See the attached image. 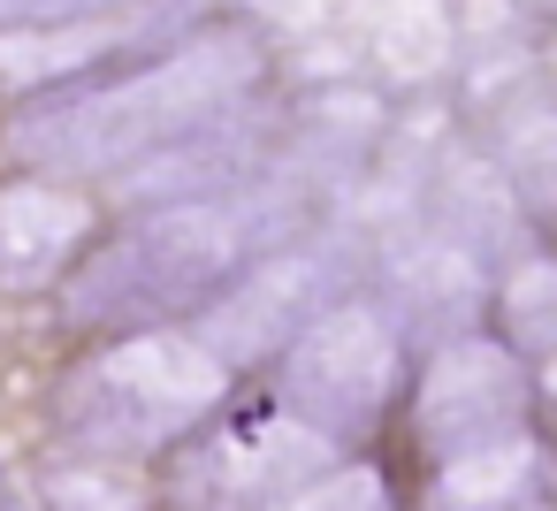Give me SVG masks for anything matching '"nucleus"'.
Segmentation results:
<instances>
[{"mask_svg": "<svg viewBox=\"0 0 557 511\" xmlns=\"http://www.w3.org/2000/svg\"><path fill=\"white\" fill-rule=\"evenodd\" d=\"M260 54L245 32H199L184 47L146 54L123 77H85L54 85L16 130L9 153L39 161L47 176H100V169H138L161 146L230 123V108L252 92Z\"/></svg>", "mask_w": 557, "mask_h": 511, "instance_id": "nucleus-1", "label": "nucleus"}, {"mask_svg": "<svg viewBox=\"0 0 557 511\" xmlns=\"http://www.w3.org/2000/svg\"><path fill=\"white\" fill-rule=\"evenodd\" d=\"M283 199L275 191H222L191 207L146 214L131 237L92 252L70 283V321L85 328H153L169 313H207L245 267H260L283 245Z\"/></svg>", "mask_w": 557, "mask_h": 511, "instance_id": "nucleus-2", "label": "nucleus"}, {"mask_svg": "<svg viewBox=\"0 0 557 511\" xmlns=\"http://www.w3.org/2000/svg\"><path fill=\"white\" fill-rule=\"evenodd\" d=\"M230 389V366L176 328H138L108 344L70 389H62V427L92 458H138L176 435H199Z\"/></svg>", "mask_w": 557, "mask_h": 511, "instance_id": "nucleus-3", "label": "nucleus"}, {"mask_svg": "<svg viewBox=\"0 0 557 511\" xmlns=\"http://www.w3.org/2000/svg\"><path fill=\"white\" fill-rule=\"evenodd\" d=\"M397 374H405L397 313L374 298H344L283 351V404L336 443L382 420V404L397 397Z\"/></svg>", "mask_w": 557, "mask_h": 511, "instance_id": "nucleus-4", "label": "nucleus"}, {"mask_svg": "<svg viewBox=\"0 0 557 511\" xmlns=\"http://www.w3.org/2000/svg\"><path fill=\"white\" fill-rule=\"evenodd\" d=\"M329 458H336V443L321 427H306L290 404H237L191 435L184 488L207 511H237L260 496L283 503V496H298V481H329Z\"/></svg>", "mask_w": 557, "mask_h": 511, "instance_id": "nucleus-5", "label": "nucleus"}, {"mask_svg": "<svg viewBox=\"0 0 557 511\" xmlns=\"http://www.w3.org/2000/svg\"><path fill=\"white\" fill-rule=\"evenodd\" d=\"M527 404H534V382H527V366H519L511 344H496V336H450L428 359V374H420L412 420H420V443L428 450L466 458L481 443L519 435Z\"/></svg>", "mask_w": 557, "mask_h": 511, "instance_id": "nucleus-6", "label": "nucleus"}, {"mask_svg": "<svg viewBox=\"0 0 557 511\" xmlns=\"http://www.w3.org/2000/svg\"><path fill=\"white\" fill-rule=\"evenodd\" d=\"M336 298V275L321 252L290 245V252H268L260 267H245L207 313H199V344L222 359V366H252V359H283Z\"/></svg>", "mask_w": 557, "mask_h": 511, "instance_id": "nucleus-7", "label": "nucleus"}, {"mask_svg": "<svg viewBox=\"0 0 557 511\" xmlns=\"http://www.w3.org/2000/svg\"><path fill=\"white\" fill-rule=\"evenodd\" d=\"M85 199L54 176L0 184V290H47L85 245Z\"/></svg>", "mask_w": 557, "mask_h": 511, "instance_id": "nucleus-8", "label": "nucleus"}, {"mask_svg": "<svg viewBox=\"0 0 557 511\" xmlns=\"http://www.w3.org/2000/svg\"><path fill=\"white\" fill-rule=\"evenodd\" d=\"M252 176V138L214 123V130H191L176 146H161L153 161H138L123 176V199L161 214V207H191V199H222V191H245Z\"/></svg>", "mask_w": 557, "mask_h": 511, "instance_id": "nucleus-9", "label": "nucleus"}, {"mask_svg": "<svg viewBox=\"0 0 557 511\" xmlns=\"http://www.w3.org/2000/svg\"><path fill=\"white\" fill-rule=\"evenodd\" d=\"M542 481H549V458L527 435H504V443H481L466 458H443L428 511H534Z\"/></svg>", "mask_w": 557, "mask_h": 511, "instance_id": "nucleus-10", "label": "nucleus"}, {"mask_svg": "<svg viewBox=\"0 0 557 511\" xmlns=\"http://www.w3.org/2000/svg\"><path fill=\"white\" fill-rule=\"evenodd\" d=\"M397 290H405V313L428 321V328H466L473 306H481V260L473 245L458 237H420L397 252Z\"/></svg>", "mask_w": 557, "mask_h": 511, "instance_id": "nucleus-11", "label": "nucleus"}, {"mask_svg": "<svg viewBox=\"0 0 557 511\" xmlns=\"http://www.w3.org/2000/svg\"><path fill=\"white\" fill-rule=\"evenodd\" d=\"M39 511H146V481H131L115 458H77L39 473Z\"/></svg>", "mask_w": 557, "mask_h": 511, "instance_id": "nucleus-12", "label": "nucleus"}, {"mask_svg": "<svg viewBox=\"0 0 557 511\" xmlns=\"http://www.w3.org/2000/svg\"><path fill=\"white\" fill-rule=\"evenodd\" d=\"M504 336H511V351L557 359V260H527L504 283Z\"/></svg>", "mask_w": 557, "mask_h": 511, "instance_id": "nucleus-13", "label": "nucleus"}, {"mask_svg": "<svg viewBox=\"0 0 557 511\" xmlns=\"http://www.w3.org/2000/svg\"><path fill=\"white\" fill-rule=\"evenodd\" d=\"M275 511H389V488H382L367 465H351V473H329V481L283 496Z\"/></svg>", "mask_w": 557, "mask_h": 511, "instance_id": "nucleus-14", "label": "nucleus"}, {"mask_svg": "<svg viewBox=\"0 0 557 511\" xmlns=\"http://www.w3.org/2000/svg\"><path fill=\"white\" fill-rule=\"evenodd\" d=\"M108 9H123V0H0V32H62V24H92V16H108Z\"/></svg>", "mask_w": 557, "mask_h": 511, "instance_id": "nucleus-15", "label": "nucleus"}, {"mask_svg": "<svg viewBox=\"0 0 557 511\" xmlns=\"http://www.w3.org/2000/svg\"><path fill=\"white\" fill-rule=\"evenodd\" d=\"M534 397L557 412V359H542V374H534Z\"/></svg>", "mask_w": 557, "mask_h": 511, "instance_id": "nucleus-16", "label": "nucleus"}]
</instances>
